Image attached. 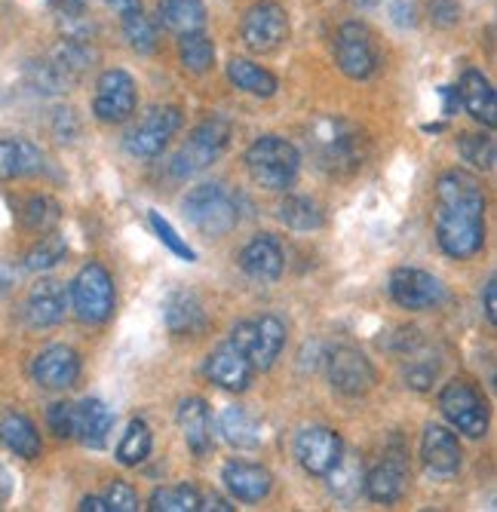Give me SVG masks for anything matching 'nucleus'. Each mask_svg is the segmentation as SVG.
Returning <instances> with one entry per match:
<instances>
[{
    "instance_id": "nucleus-1",
    "label": "nucleus",
    "mask_w": 497,
    "mask_h": 512,
    "mask_svg": "<svg viewBox=\"0 0 497 512\" xmlns=\"http://www.w3.org/2000/svg\"><path fill=\"white\" fill-rule=\"evenodd\" d=\"M436 240L448 258H473L485 246V191L476 175L451 169L436 181Z\"/></svg>"
},
{
    "instance_id": "nucleus-2",
    "label": "nucleus",
    "mask_w": 497,
    "mask_h": 512,
    "mask_svg": "<svg viewBox=\"0 0 497 512\" xmlns=\"http://www.w3.org/2000/svg\"><path fill=\"white\" fill-rule=\"evenodd\" d=\"M310 148L316 166L329 175H350L366 160V138L344 120H323L313 129Z\"/></svg>"
},
{
    "instance_id": "nucleus-3",
    "label": "nucleus",
    "mask_w": 497,
    "mask_h": 512,
    "mask_svg": "<svg viewBox=\"0 0 497 512\" xmlns=\"http://www.w3.org/2000/svg\"><path fill=\"white\" fill-rule=\"evenodd\" d=\"M246 169L261 188L286 191L298 178L301 154L292 142H286V138H280V135H261L246 151Z\"/></svg>"
},
{
    "instance_id": "nucleus-4",
    "label": "nucleus",
    "mask_w": 497,
    "mask_h": 512,
    "mask_svg": "<svg viewBox=\"0 0 497 512\" xmlns=\"http://www.w3.org/2000/svg\"><path fill=\"white\" fill-rule=\"evenodd\" d=\"M182 209H185V218L206 237H228L240 224L237 200L224 191L218 181H203L197 188H191Z\"/></svg>"
},
{
    "instance_id": "nucleus-5",
    "label": "nucleus",
    "mask_w": 497,
    "mask_h": 512,
    "mask_svg": "<svg viewBox=\"0 0 497 512\" xmlns=\"http://www.w3.org/2000/svg\"><path fill=\"white\" fill-rule=\"evenodd\" d=\"M231 344L252 362L255 371H267L274 368V362L286 347V322L274 313L237 322L231 332Z\"/></svg>"
},
{
    "instance_id": "nucleus-6",
    "label": "nucleus",
    "mask_w": 497,
    "mask_h": 512,
    "mask_svg": "<svg viewBox=\"0 0 497 512\" xmlns=\"http://www.w3.org/2000/svg\"><path fill=\"white\" fill-rule=\"evenodd\" d=\"M71 304L80 322L99 325L108 322L117 304V292H114V279L111 273L99 264L89 261L86 267H80V273L71 283Z\"/></svg>"
},
{
    "instance_id": "nucleus-7",
    "label": "nucleus",
    "mask_w": 497,
    "mask_h": 512,
    "mask_svg": "<svg viewBox=\"0 0 497 512\" xmlns=\"http://www.w3.org/2000/svg\"><path fill=\"white\" fill-rule=\"evenodd\" d=\"M231 142V123L221 120V117H209L203 120L191 138L185 142V148L175 154L172 160V175L175 178H191L203 169H209L224 151H228Z\"/></svg>"
},
{
    "instance_id": "nucleus-8",
    "label": "nucleus",
    "mask_w": 497,
    "mask_h": 512,
    "mask_svg": "<svg viewBox=\"0 0 497 512\" xmlns=\"http://www.w3.org/2000/svg\"><path fill=\"white\" fill-rule=\"evenodd\" d=\"M439 411L458 433L482 439L488 433V405L467 381H448L439 393Z\"/></svg>"
},
{
    "instance_id": "nucleus-9",
    "label": "nucleus",
    "mask_w": 497,
    "mask_h": 512,
    "mask_svg": "<svg viewBox=\"0 0 497 512\" xmlns=\"http://www.w3.org/2000/svg\"><path fill=\"white\" fill-rule=\"evenodd\" d=\"M335 62L350 80H366L378 71V43L363 22H344L335 34Z\"/></svg>"
},
{
    "instance_id": "nucleus-10",
    "label": "nucleus",
    "mask_w": 497,
    "mask_h": 512,
    "mask_svg": "<svg viewBox=\"0 0 497 512\" xmlns=\"http://www.w3.org/2000/svg\"><path fill=\"white\" fill-rule=\"evenodd\" d=\"M240 34L252 53H274L289 37V16L274 0H258V4L246 10Z\"/></svg>"
},
{
    "instance_id": "nucleus-11",
    "label": "nucleus",
    "mask_w": 497,
    "mask_h": 512,
    "mask_svg": "<svg viewBox=\"0 0 497 512\" xmlns=\"http://www.w3.org/2000/svg\"><path fill=\"white\" fill-rule=\"evenodd\" d=\"M182 129V111L172 108V105H163V108H151L139 126H135L129 135H126V151L132 157H142V160H151V157H160L166 151V145L175 138V132Z\"/></svg>"
},
{
    "instance_id": "nucleus-12",
    "label": "nucleus",
    "mask_w": 497,
    "mask_h": 512,
    "mask_svg": "<svg viewBox=\"0 0 497 512\" xmlns=\"http://www.w3.org/2000/svg\"><path fill=\"white\" fill-rule=\"evenodd\" d=\"M390 298L402 307V310H433L442 304L445 298V289L442 283L427 273V270H418V267H396L390 273Z\"/></svg>"
},
{
    "instance_id": "nucleus-13",
    "label": "nucleus",
    "mask_w": 497,
    "mask_h": 512,
    "mask_svg": "<svg viewBox=\"0 0 497 512\" xmlns=\"http://www.w3.org/2000/svg\"><path fill=\"white\" fill-rule=\"evenodd\" d=\"M295 457L310 476H332V470L344 460V442L329 427H307L295 439Z\"/></svg>"
},
{
    "instance_id": "nucleus-14",
    "label": "nucleus",
    "mask_w": 497,
    "mask_h": 512,
    "mask_svg": "<svg viewBox=\"0 0 497 512\" xmlns=\"http://www.w3.org/2000/svg\"><path fill=\"white\" fill-rule=\"evenodd\" d=\"M139 96H135V80L123 68H111L96 83L93 111L102 123H123L135 114Z\"/></svg>"
},
{
    "instance_id": "nucleus-15",
    "label": "nucleus",
    "mask_w": 497,
    "mask_h": 512,
    "mask_svg": "<svg viewBox=\"0 0 497 512\" xmlns=\"http://www.w3.org/2000/svg\"><path fill=\"white\" fill-rule=\"evenodd\" d=\"M326 371H329V384L332 390L344 396H363L375 387V368L372 362L353 350V347H335L326 356Z\"/></svg>"
},
{
    "instance_id": "nucleus-16",
    "label": "nucleus",
    "mask_w": 497,
    "mask_h": 512,
    "mask_svg": "<svg viewBox=\"0 0 497 512\" xmlns=\"http://www.w3.org/2000/svg\"><path fill=\"white\" fill-rule=\"evenodd\" d=\"M31 378L43 390H68L80 378V356L68 344H53L40 350L31 362Z\"/></svg>"
},
{
    "instance_id": "nucleus-17",
    "label": "nucleus",
    "mask_w": 497,
    "mask_h": 512,
    "mask_svg": "<svg viewBox=\"0 0 497 512\" xmlns=\"http://www.w3.org/2000/svg\"><path fill=\"white\" fill-rule=\"evenodd\" d=\"M206 378L212 384H218L221 390H228V393H246L249 384H252V375H255V368L252 362L228 341V344H221L218 350H212L206 356Z\"/></svg>"
},
{
    "instance_id": "nucleus-18",
    "label": "nucleus",
    "mask_w": 497,
    "mask_h": 512,
    "mask_svg": "<svg viewBox=\"0 0 497 512\" xmlns=\"http://www.w3.org/2000/svg\"><path fill=\"white\" fill-rule=\"evenodd\" d=\"M65 310H68V292L56 279H40L25 298V319L31 329H53V325L65 319Z\"/></svg>"
},
{
    "instance_id": "nucleus-19",
    "label": "nucleus",
    "mask_w": 497,
    "mask_h": 512,
    "mask_svg": "<svg viewBox=\"0 0 497 512\" xmlns=\"http://www.w3.org/2000/svg\"><path fill=\"white\" fill-rule=\"evenodd\" d=\"M240 267L246 276H252L255 283H277L283 276V246L277 237L258 234L255 240L246 243L240 252Z\"/></svg>"
},
{
    "instance_id": "nucleus-20",
    "label": "nucleus",
    "mask_w": 497,
    "mask_h": 512,
    "mask_svg": "<svg viewBox=\"0 0 497 512\" xmlns=\"http://www.w3.org/2000/svg\"><path fill=\"white\" fill-rule=\"evenodd\" d=\"M221 482L243 503H258L270 494V488H274V476H270L261 463H246V460L224 463Z\"/></svg>"
},
{
    "instance_id": "nucleus-21",
    "label": "nucleus",
    "mask_w": 497,
    "mask_h": 512,
    "mask_svg": "<svg viewBox=\"0 0 497 512\" xmlns=\"http://www.w3.org/2000/svg\"><path fill=\"white\" fill-rule=\"evenodd\" d=\"M163 319H166V329L178 338H197L209 325L203 301L194 292H172L163 301Z\"/></svg>"
},
{
    "instance_id": "nucleus-22",
    "label": "nucleus",
    "mask_w": 497,
    "mask_h": 512,
    "mask_svg": "<svg viewBox=\"0 0 497 512\" xmlns=\"http://www.w3.org/2000/svg\"><path fill=\"white\" fill-rule=\"evenodd\" d=\"M421 457L427 463V470L436 473V476H455L461 470V445H458V436L445 430V427H436L430 424L421 436Z\"/></svg>"
},
{
    "instance_id": "nucleus-23",
    "label": "nucleus",
    "mask_w": 497,
    "mask_h": 512,
    "mask_svg": "<svg viewBox=\"0 0 497 512\" xmlns=\"http://www.w3.org/2000/svg\"><path fill=\"white\" fill-rule=\"evenodd\" d=\"M114 430V411L102 399H83L74 405V436L86 448H105Z\"/></svg>"
},
{
    "instance_id": "nucleus-24",
    "label": "nucleus",
    "mask_w": 497,
    "mask_h": 512,
    "mask_svg": "<svg viewBox=\"0 0 497 512\" xmlns=\"http://www.w3.org/2000/svg\"><path fill=\"white\" fill-rule=\"evenodd\" d=\"M0 445H4L7 451H13L16 457H22V460H37L40 451H43L37 427L28 421L25 414L10 411V408L0 411Z\"/></svg>"
},
{
    "instance_id": "nucleus-25",
    "label": "nucleus",
    "mask_w": 497,
    "mask_h": 512,
    "mask_svg": "<svg viewBox=\"0 0 497 512\" xmlns=\"http://www.w3.org/2000/svg\"><path fill=\"white\" fill-rule=\"evenodd\" d=\"M43 172V151L28 138H0V178H28Z\"/></svg>"
},
{
    "instance_id": "nucleus-26",
    "label": "nucleus",
    "mask_w": 497,
    "mask_h": 512,
    "mask_svg": "<svg viewBox=\"0 0 497 512\" xmlns=\"http://www.w3.org/2000/svg\"><path fill=\"white\" fill-rule=\"evenodd\" d=\"M178 427H182V436L197 457H206L212 451V421L209 405L203 399L194 396L178 405Z\"/></svg>"
},
{
    "instance_id": "nucleus-27",
    "label": "nucleus",
    "mask_w": 497,
    "mask_h": 512,
    "mask_svg": "<svg viewBox=\"0 0 497 512\" xmlns=\"http://www.w3.org/2000/svg\"><path fill=\"white\" fill-rule=\"evenodd\" d=\"M461 105L485 126H497V99H494V89L488 83V77L476 68H467L461 77Z\"/></svg>"
},
{
    "instance_id": "nucleus-28",
    "label": "nucleus",
    "mask_w": 497,
    "mask_h": 512,
    "mask_svg": "<svg viewBox=\"0 0 497 512\" xmlns=\"http://www.w3.org/2000/svg\"><path fill=\"white\" fill-rule=\"evenodd\" d=\"M405 482H409V470H405L402 457H387L366 476V494L375 503H396L405 494Z\"/></svg>"
},
{
    "instance_id": "nucleus-29",
    "label": "nucleus",
    "mask_w": 497,
    "mask_h": 512,
    "mask_svg": "<svg viewBox=\"0 0 497 512\" xmlns=\"http://www.w3.org/2000/svg\"><path fill=\"white\" fill-rule=\"evenodd\" d=\"M160 25L178 37L206 28V7L203 0H160L157 7Z\"/></svg>"
},
{
    "instance_id": "nucleus-30",
    "label": "nucleus",
    "mask_w": 497,
    "mask_h": 512,
    "mask_svg": "<svg viewBox=\"0 0 497 512\" xmlns=\"http://www.w3.org/2000/svg\"><path fill=\"white\" fill-rule=\"evenodd\" d=\"M218 430L224 436V442L240 448V451H252L261 445V427L255 417L240 408V405H231V408H224L221 411V421H218Z\"/></svg>"
},
{
    "instance_id": "nucleus-31",
    "label": "nucleus",
    "mask_w": 497,
    "mask_h": 512,
    "mask_svg": "<svg viewBox=\"0 0 497 512\" xmlns=\"http://www.w3.org/2000/svg\"><path fill=\"white\" fill-rule=\"evenodd\" d=\"M228 77L237 89L249 92V96H255V99H270V96H277V89H280V80L274 74L261 65H255V62H249V59H231Z\"/></svg>"
},
{
    "instance_id": "nucleus-32",
    "label": "nucleus",
    "mask_w": 497,
    "mask_h": 512,
    "mask_svg": "<svg viewBox=\"0 0 497 512\" xmlns=\"http://www.w3.org/2000/svg\"><path fill=\"white\" fill-rule=\"evenodd\" d=\"M62 218V206L53 197H28L19 209V221L31 234H50Z\"/></svg>"
},
{
    "instance_id": "nucleus-33",
    "label": "nucleus",
    "mask_w": 497,
    "mask_h": 512,
    "mask_svg": "<svg viewBox=\"0 0 497 512\" xmlns=\"http://www.w3.org/2000/svg\"><path fill=\"white\" fill-rule=\"evenodd\" d=\"M154 436L151 427L145 421H132L123 433V439L117 442V463L123 467H139V463L151 454Z\"/></svg>"
},
{
    "instance_id": "nucleus-34",
    "label": "nucleus",
    "mask_w": 497,
    "mask_h": 512,
    "mask_svg": "<svg viewBox=\"0 0 497 512\" xmlns=\"http://www.w3.org/2000/svg\"><path fill=\"white\" fill-rule=\"evenodd\" d=\"M68 255V243L62 234L50 230V234H40V240L28 249L25 255V267L34 270V273H43V270H53L56 264H62Z\"/></svg>"
},
{
    "instance_id": "nucleus-35",
    "label": "nucleus",
    "mask_w": 497,
    "mask_h": 512,
    "mask_svg": "<svg viewBox=\"0 0 497 512\" xmlns=\"http://www.w3.org/2000/svg\"><path fill=\"white\" fill-rule=\"evenodd\" d=\"M178 56H182V65L191 74H206L215 65V43L203 31L185 34L178 40Z\"/></svg>"
},
{
    "instance_id": "nucleus-36",
    "label": "nucleus",
    "mask_w": 497,
    "mask_h": 512,
    "mask_svg": "<svg viewBox=\"0 0 497 512\" xmlns=\"http://www.w3.org/2000/svg\"><path fill=\"white\" fill-rule=\"evenodd\" d=\"M280 221L292 230H320L323 227V212L307 197H286L280 203Z\"/></svg>"
},
{
    "instance_id": "nucleus-37",
    "label": "nucleus",
    "mask_w": 497,
    "mask_h": 512,
    "mask_svg": "<svg viewBox=\"0 0 497 512\" xmlns=\"http://www.w3.org/2000/svg\"><path fill=\"white\" fill-rule=\"evenodd\" d=\"M148 509L154 512H197L200 509V494L191 485H169V488H157L151 494Z\"/></svg>"
},
{
    "instance_id": "nucleus-38",
    "label": "nucleus",
    "mask_w": 497,
    "mask_h": 512,
    "mask_svg": "<svg viewBox=\"0 0 497 512\" xmlns=\"http://www.w3.org/2000/svg\"><path fill=\"white\" fill-rule=\"evenodd\" d=\"M405 368H402V378H405V387H412V390H418V393H424V390H430L433 387V381L439 378V359L433 356H424L421 353V347L418 350H412V353H405Z\"/></svg>"
},
{
    "instance_id": "nucleus-39",
    "label": "nucleus",
    "mask_w": 497,
    "mask_h": 512,
    "mask_svg": "<svg viewBox=\"0 0 497 512\" xmlns=\"http://www.w3.org/2000/svg\"><path fill=\"white\" fill-rule=\"evenodd\" d=\"M123 34H126V40H129V46H132L135 53L148 56V53L157 50V28H154V22L142 10L123 16Z\"/></svg>"
},
{
    "instance_id": "nucleus-40",
    "label": "nucleus",
    "mask_w": 497,
    "mask_h": 512,
    "mask_svg": "<svg viewBox=\"0 0 497 512\" xmlns=\"http://www.w3.org/2000/svg\"><path fill=\"white\" fill-rule=\"evenodd\" d=\"M25 74H28L31 89L43 92V96H56V92H65L71 86V80L53 62H31Z\"/></svg>"
},
{
    "instance_id": "nucleus-41",
    "label": "nucleus",
    "mask_w": 497,
    "mask_h": 512,
    "mask_svg": "<svg viewBox=\"0 0 497 512\" xmlns=\"http://www.w3.org/2000/svg\"><path fill=\"white\" fill-rule=\"evenodd\" d=\"M461 157L467 163H473L476 169H494V138L488 135H461Z\"/></svg>"
},
{
    "instance_id": "nucleus-42",
    "label": "nucleus",
    "mask_w": 497,
    "mask_h": 512,
    "mask_svg": "<svg viewBox=\"0 0 497 512\" xmlns=\"http://www.w3.org/2000/svg\"><path fill=\"white\" fill-rule=\"evenodd\" d=\"M148 218H151L154 234L160 237V243H163V246H166L172 255H178V258L188 261V264H191V261H197V252H194V249H191V246H188L182 237H178V230H175V227H172V224H169V221L160 215V212H151Z\"/></svg>"
},
{
    "instance_id": "nucleus-43",
    "label": "nucleus",
    "mask_w": 497,
    "mask_h": 512,
    "mask_svg": "<svg viewBox=\"0 0 497 512\" xmlns=\"http://www.w3.org/2000/svg\"><path fill=\"white\" fill-rule=\"evenodd\" d=\"M105 503H108V512H135V509H139V494H135L132 485L117 479V482L108 485Z\"/></svg>"
},
{
    "instance_id": "nucleus-44",
    "label": "nucleus",
    "mask_w": 497,
    "mask_h": 512,
    "mask_svg": "<svg viewBox=\"0 0 497 512\" xmlns=\"http://www.w3.org/2000/svg\"><path fill=\"white\" fill-rule=\"evenodd\" d=\"M47 424L59 439H74V405L71 402H53L47 408Z\"/></svg>"
},
{
    "instance_id": "nucleus-45",
    "label": "nucleus",
    "mask_w": 497,
    "mask_h": 512,
    "mask_svg": "<svg viewBox=\"0 0 497 512\" xmlns=\"http://www.w3.org/2000/svg\"><path fill=\"white\" fill-rule=\"evenodd\" d=\"M430 22L436 28H451L461 22V4L458 0H430Z\"/></svg>"
},
{
    "instance_id": "nucleus-46",
    "label": "nucleus",
    "mask_w": 497,
    "mask_h": 512,
    "mask_svg": "<svg viewBox=\"0 0 497 512\" xmlns=\"http://www.w3.org/2000/svg\"><path fill=\"white\" fill-rule=\"evenodd\" d=\"M50 7L59 19H68V16H83L89 10V0H50Z\"/></svg>"
},
{
    "instance_id": "nucleus-47",
    "label": "nucleus",
    "mask_w": 497,
    "mask_h": 512,
    "mask_svg": "<svg viewBox=\"0 0 497 512\" xmlns=\"http://www.w3.org/2000/svg\"><path fill=\"white\" fill-rule=\"evenodd\" d=\"M482 307H485V319L494 325L497 322V279L491 276L485 289H482Z\"/></svg>"
},
{
    "instance_id": "nucleus-48",
    "label": "nucleus",
    "mask_w": 497,
    "mask_h": 512,
    "mask_svg": "<svg viewBox=\"0 0 497 512\" xmlns=\"http://www.w3.org/2000/svg\"><path fill=\"white\" fill-rule=\"evenodd\" d=\"M439 92H442V99H445V117H451L461 108V92H458V86H442Z\"/></svg>"
},
{
    "instance_id": "nucleus-49",
    "label": "nucleus",
    "mask_w": 497,
    "mask_h": 512,
    "mask_svg": "<svg viewBox=\"0 0 497 512\" xmlns=\"http://www.w3.org/2000/svg\"><path fill=\"white\" fill-rule=\"evenodd\" d=\"M10 494H13V476H10V470L4 467V463H0V506L10 500Z\"/></svg>"
},
{
    "instance_id": "nucleus-50",
    "label": "nucleus",
    "mask_w": 497,
    "mask_h": 512,
    "mask_svg": "<svg viewBox=\"0 0 497 512\" xmlns=\"http://www.w3.org/2000/svg\"><path fill=\"white\" fill-rule=\"evenodd\" d=\"M105 4L117 13V16H126V13H135V10H142L139 0H105Z\"/></svg>"
},
{
    "instance_id": "nucleus-51",
    "label": "nucleus",
    "mask_w": 497,
    "mask_h": 512,
    "mask_svg": "<svg viewBox=\"0 0 497 512\" xmlns=\"http://www.w3.org/2000/svg\"><path fill=\"white\" fill-rule=\"evenodd\" d=\"M200 509H209V512H234V506L221 497H200Z\"/></svg>"
},
{
    "instance_id": "nucleus-52",
    "label": "nucleus",
    "mask_w": 497,
    "mask_h": 512,
    "mask_svg": "<svg viewBox=\"0 0 497 512\" xmlns=\"http://www.w3.org/2000/svg\"><path fill=\"white\" fill-rule=\"evenodd\" d=\"M80 509L83 512H108V503H105V497H83Z\"/></svg>"
}]
</instances>
